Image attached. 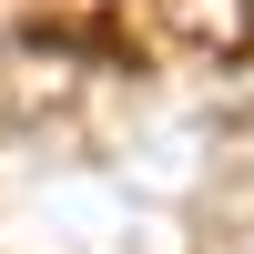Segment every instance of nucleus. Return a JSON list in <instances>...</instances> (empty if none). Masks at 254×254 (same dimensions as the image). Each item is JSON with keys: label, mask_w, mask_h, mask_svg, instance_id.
Wrapping results in <instances>:
<instances>
[{"label": "nucleus", "mask_w": 254, "mask_h": 254, "mask_svg": "<svg viewBox=\"0 0 254 254\" xmlns=\"http://www.w3.org/2000/svg\"><path fill=\"white\" fill-rule=\"evenodd\" d=\"M153 31L193 61H244L254 51V0H142Z\"/></svg>", "instance_id": "f03ea898"}, {"label": "nucleus", "mask_w": 254, "mask_h": 254, "mask_svg": "<svg viewBox=\"0 0 254 254\" xmlns=\"http://www.w3.org/2000/svg\"><path fill=\"white\" fill-rule=\"evenodd\" d=\"M81 71H92V41L81 31H31V41H0V122H51L81 102Z\"/></svg>", "instance_id": "f257e3e1"}]
</instances>
